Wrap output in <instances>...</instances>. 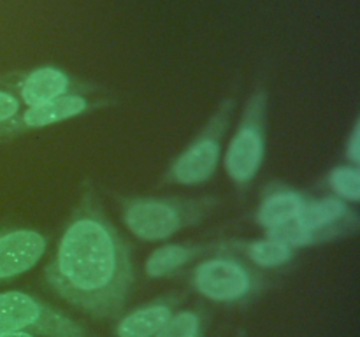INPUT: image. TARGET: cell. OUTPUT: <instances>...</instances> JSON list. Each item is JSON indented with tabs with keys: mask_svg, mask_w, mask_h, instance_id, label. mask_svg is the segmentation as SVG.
<instances>
[{
	"mask_svg": "<svg viewBox=\"0 0 360 337\" xmlns=\"http://www.w3.org/2000/svg\"><path fill=\"white\" fill-rule=\"evenodd\" d=\"M267 95L257 90L248 98L238 130L225 151L224 167L232 183L245 186L260 171L266 154Z\"/></svg>",
	"mask_w": 360,
	"mask_h": 337,
	"instance_id": "obj_3",
	"label": "cell"
},
{
	"mask_svg": "<svg viewBox=\"0 0 360 337\" xmlns=\"http://www.w3.org/2000/svg\"><path fill=\"white\" fill-rule=\"evenodd\" d=\"M236 246L243 248L246 258L255 263L257 267H262V269L281 267L290 262L292 256H294V249L290 246L274 241V239H259V241L243 242V244Z\"/></svg>",
	"mask_w": 360,
	"mask_h": 337,
	"instance_id": "obj_14",
	"label": "cell"
},
{
	"mask_svg": "<svg viewBox=\"0 0 360 337\" xmlns=\"http://www.w3.org/2000/svg\"><path fill=\"white\" fill-rule=\"evenodd\" d=\"M28 332L44 337H81L83 330L25 291H0V333Z\"/></svg>",
	"mask_w": 360,
	"mask_h": 337,
	"instance_id": "obj_5",
	"label": "cell"
},
{
	"mask_svg": "<svg viewBox=\"0 0 360 337\" xmlns=\"http://www.w3.org/2000/svg\"><path fill=\"white\" fill-rule=\"evenodd\" d=\"M329 186L345 202L360 200V171L355 165H340L329 174Z\"/></svg>",
	"mask_w": 360,
	"mask_h": 337,
	"instance_id": "obj_15",
	"label": "cell"
},
{
	"mask_svg": "<svg viewBox=\"0 0 360 337\" xmlns=\"http://www.w3.org/2000/svg\"><path fill=\"white\" fill-rule=\"evenodd\" d=\"M44 272L49 286L86 315L109 318L123 309L134 284L130 249L94 192L77 204Z\"/></svg>",
	"mask_w": 360,
	"mask_h": 337,
	"instance_id": "obj_1",
	"label": "cell"
},
{
	"mask_svg": "<svg viewBox=\"0 0 360 337\" xmlns=\"http://www.w3.org/2000/svg\"><path fill=\"white\" fill-rule=\"evenodd\" d=\"M70 81L63 70L56 67H39L32 70L20 86V98L27 107L41 105L44 102L67 95Z\"/></svg>",
	"mask_w": 360,
	"mask_h": 337,
	"instance_id": "obj_11",
	"label": "cell"
},
{
	"mask_svg": "<svg viewBox=\"0 0 360 337\" xmlns=\"http://www.w3.org/2000/svg\"><path fill=\"white\" fill-rule=\"evenodd\" d=\"M234 105V98H225L218 105L199 136L172 161L167 172L169 181L183 186H197L213 178L220 164L221 140L231 123Z\"/></svg>",
	"mask_w": 360,
	"mask_h": 337,
	"instance_id": "obj_4",
	"label": "cell"
},
{
	"mask_svg": "<svg viewBox=\"0 0 360 337\" xmlns=\"http://www.w3.org/2000/svg\"><path fill=\"white\" fill-rule=\"evenodd\" d=\"M0 337H35V336L28 332H7V333H0Z\"/></svg>",
	"mask_w": 360,
	"mask_h": 337,
	"instance_id": "obj_19",
	"label": "cell"
},
{
	"mask_svg": "<svg viewBox=\"0 0 360 337\" xmlns=\"http://www.w3.org/2000/svg\"><path fill=\"white\" fill-rule=\"evenodd\" d=\"M257 281L253 270L231 253L202 260L192 272L195 290L213 302L243 300L255 290Z\"/></svg>",
	"mask_w": 360,
	"mask_h": 337,
	"instance_id": "obj_6",
	"label": "cell"
},
{
	"mask_svg": "<svg viewBox=\"0 0 360 337\" xmlns=\"http://www.w3.org/2000/svg\"><path fill=\"white\" fill-rule=\"evenodd\" d=\"M90 107L88 100L81 95H63L55 100L44 102L41 105L27 107L23 114H18L13 121L4 125V132H21V130L46 128L65 119L76 118Z\"/></svg>",
	"mask_w": 360,
	"mask_h": 337,
	"instance_id": "obj_9",
	"label": "cell"
},
{
	"mask_svg": "<svg viewBox=\"0 0 360 337\" xmlns=\"http://www.w3.org/2000/svg\"><path fill=\"white\" fill-rule=\"evenodd\" d=\"M46 237L37 230H0V283H6L34 269L46 253Z\"/></svg>",
	"mask_w": 360,
	"mask_h": 337,
	"instance_id": "obj_8",
	"label": "cell"
},
{
	"mask_svg": "<svg viewBox=\"0 0 360 337\" xmlns=\"http://www.w3.org/2000/svg\"><path fill=\"white\" fill-rule=\"evenodd\" d=\"M217 200L202 199H157L137 197L123 204V223L141 241L157 242L172 237L183 228L195 227L207 216Z\"/></svg>",
	"mask_w": 360,
	"mask_h": 337,
	"instance_id": "obj_2",
	"label": "cell"
},
{
	"mask_svg": "<svg viewBox=\"0 0 360 337\" xmlns=\"http://www.w3.org/2000/svg\"><path fill=\"white\" fill-rule=\"evenodd\" d=\"M297 220L308 230L311 246L345 237L359 228V216L338 197L306 202Z\"/></svg>",
	"mask_w": 360,
	"mask_h": 337,
	"instance_id": "obj_7",
	"label": "cell"
},
{
	"mask_svg": "<svg viewBox=\"0 0 360 337\" xmlns=\"http://www.w3.org/2000/svg\"><path fill=\"white\" fill-rule=\"evenodd\" d=\"M172 316V309L164 302L144 305L120 319L116 325L118 337H155Z\"/></svg>",
	"mask_w": 360,
	"mask_h": 337,
	"instance_id": "obj_12",
	"label": "cell"
},
{
	"mask_svg": "<svg viewBox=\"0 0 360 337\" xmlns=\"http://www.w3.org/2000/svg\"><path fill=\"white\" fill-rule=\"evenodd\" d=\"M347 158L352 161V165L359 167L360 164V121L355 123L350 137L347 143Z\"/></svg>",
	"mask_w": 360,
	"mask_h": 337,
	"instance_id": "obj_18",
	"label": "cell"
},
{
	"mask_svg": "<svg viewBox=\"0 0 360 337\" xmlns=\"http://www.w3.org/2000/svg\"><path fill=\"white\" fill-rule=\"evenodd\" d=\"M304 204V197L295 190L283 185L269 186L257 209V223L266 230L287 223L299 216Z\"/></svg>",
	"mask_w": 360,
	"mask_h": 337,
	"instance_id": "obj_10",
	"label": "cell"
},
{
	"mask_svg": "<svg viewBox=\"0 0 360 337\" xmlns=\"http://www.w3.org/2000/svg\"><path fill=\"white\" fill-rule=\"evenodd\" d=\"M206 251L204 246H183V244H165L155 249L144 263V270L150 277H164L186 265L190 260L195 258Z\"/></svg>",
	"mask_w": 360,
	"mask_h": 337,
	"instance_id": "obj_13",
	"label": "cell"
},
{
	"mask_svg": "<svg viewBox=\"0 0 360 337\" xmlns=\"http://www.w3.org/2000/svg\"><path fill=\"white\" fill-rule=\"evenodd\" d=\"M155 337H200V318L193 311H179Z\"/></svg>",
	"mask_w": 360,
	"mask_h": 337,
	"instance_id": "obj_16",
	"label": "cell"
},
{
	"mask_svg": "<svg viewBox=\"0 0 360 337\" xmlns=\"http://www.w3.org/2000/svg\"><path fill=\"white\" fill-rule=\"evenodd\" d=\"M20 114V100L14 95L0 90V126L7 125Z\"/></svg>",
	"mask_w": 360,
	"mask_h": 337,
	"instance_id": "obj_17",
	"label": "cell"
}]
</instances>
